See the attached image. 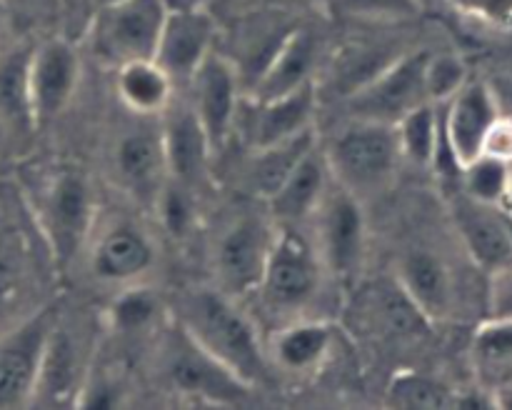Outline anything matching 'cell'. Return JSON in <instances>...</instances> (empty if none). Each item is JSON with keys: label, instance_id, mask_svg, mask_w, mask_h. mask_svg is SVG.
<instances>
[{"label": "cell", "instance_id": "cell-28", "mask_svg": "<svg viewBox=\"0 0 512 410\" xmlns=\"http://www.w3.org/2000/svg\"><path fill=\"white\" fill-rule=\"evenodd\" d=\"M400 155L418 168L435 165L443 145V128H440V110L435 103H423L405 113L395 123Z\"/></svg>", "mask_w": 512, "mask_h": 410}, {"label": "cell", "instance_id": "cell-32", "mask_svg": "<svg viewBox=\"0 0 512 410\" xmlns=\"http://www.w3.org/2000/svg\"><path fill=\"white\" fill-rule=\"evenodd\" d=\"M160 303L150 290L145 288H128L115 298L113 310H110V320L113 328L120 333H143L150 325L158 323Z\"/></svg>", "mask_w": 512, "mask_h": 410}, {"label": "cell", "instance_id": "cell-4", "mask_svg": "<svg viewBox=\"0 0 512 410\" xmlns=\"http://www.w3.org/2000/svg\"><path fill=\"white\" fill-rule=\"evenodd\" d=\"M158 370L173 393L198 403L238 405L245 403L255 390L208 350L200 348L178 320L160 338Z\"/></svg>", "mask_w": 512, "mask_h": 410}, {"label": "cell", "instance_id": "cell-35", "mask_svg": "<svg viewBox=\"0 0 512 410\" xmlns=\"http://www.w3.org/2000/svg\"><path fill=\"white\" fill-rule=\"evenodd\" d=\"M23 300V265L8 250H0V333L18 323L15 310Z\"/></svg>", "mask_w": 512, "mask_h": 410}, {"label": "cell", "instance_id": "cell-1", "mask_svg": "<svg viewBox=\"0 0 512 410\" xmlns=\"http://www.w3.org/2000/svg\"><path fill=\"white\" fill-rule=\"evenodd\" d=\"M185 333L238 378L258 388L270 378V358L260 345L255 325L225 290H190L178 305Z\"/></svg>", "mask_w": 512, "mask_h": 410}, {"label": "cell", "instance_id": "cell-34", "mask_svg": "<svg viewBox=\"0 0 512 410\" xmlns=\"http://www.w3.org/2000/svg\"><path fill=\"white\" fill-rule=\"evenodd\" d=\"M468 80V68L463 60L453 53H430L425 63V90L428 100L443 105L458 93Z\"/></svg>", "mask_w": 512, "mask_h": 410}, {"label": "cell", "instance_id": "cell-21", "mask_svg": "<svg viewBox=\"0 0 512 410\" xmlns=\"http://www.w3.org/2000/svg\"><path fill=\"white\" fill-rule=\"evenodd\" d=\"M160 135L168 160V178L195 188L208 168L213 145L190 103H175L173 98V103L160 113Z\"/></svg>", "mask_w": 512, "mask_h": 410}, {"label": "cell", "instance_id": "cell-2", "mask_svg": "<svg viewBox=\"0 0 512 410\" xmlns=\"http://www.w3.org/2000/svg\"><path fill=\"white\" fill-rule=\"evenodd\" d=\"M323 155L330 178L360 200L385 193L403 163L395 125L360 118L350 120Z\"/></svg>", "mask_w": 512, "mask_h": 410}, {"label": "cell", "instance_id": "cell-5", "mask_svg": "<svg viewBox=\"0 0 512 410\" xmlns=\"http://www.w3.org/2000/svg\"><path fill=\"white\" fill-rule=\"evenodd\" d=\"M168 8V0H115L103 5L90 15V53L113 68L153 58Z\"/></svg>", "mask_w": 512, "mask_h": 410}, {"label": "cell", "instance_id": "cell-9", "mask_svg": "<svg viewBox=\"0 0 512 410\" xmlns=\"http://www.w3.org/2000/svg\"><path fill=\"white\" fill-rule=\"evenodd\" d=\"M95 345L88 343L83 330H75L73 323L58 313L45 343L40 360L38 383H35L33 403L30 405H78L83 390L93 373Z\"/></svg>", "mask_w": 512, "mask_h": 410}, {"label": "cell", "instance_id": "cell-11", "mask_svg": "<svg viewBox=\"0 0 512 410\" xmlns=\"http://www.w3.org/2000/svg\"><path fill=\"white\" fill-rule=\"evenodd\" d=\"M113 173L120 188L135 203L155 208L160 190L168 183L160 115L158 118L135 115V125L120 130L113 145Z\"/></svg>", "mask_w": 512, "mask_h": 410}, {"label": "cell", "instance_id": "cell-24", "mask_svg": "<svg viewBox=\"0 0 512 410\" xmlns=\"http://www.w3.org/2000/svg\"><path fill=\"white\" fill-rule=\"evenodd\" d=\"M473 370L478 388L495 405H512V320L485 318L473 335Z\"/></svg>", "mask_w": 512, "mask_h": 410}, {"label": "cell", "instance_id": "cell-39", "mask_svg": "<svg viewBox=\"0 0 512 410\" xmlns=\"http://www.w3.org/2000/svg\"><path fill=\"white\" fill-rule=\"evenodd\" d=\"M480 155H490V158L505 160V163L512 165V118H508V115L495 118L488 135H485L483 153Z\"/></svg>", "mask_w": 512, "mask_h": 410}, {"label": "cell", "instance_id": "cell-40", "mask_svg": "<svg viewBox=\"0 0 512 410\" xmlns=\"http://www.w3.org/2000/svg\"><path fill=\"white\" fill-rule=\"evenodd\" d=\"M5 3L10 5L15 18L25 20L30 25H40L53 18V15H58L63 0H5Z\"/></svg>", "mask_w": 512, "mask_h": 410}, {"label": "cell", "instance_id": "cell-30", "mask_svg": "<svg viewBox=\"0 0 512 410\" xmlns=\"http://www.w3.org/2000/svg\"><path fill=\"white\" fill-rule=\"evenodd\" d=\"M460 398L463 390L450 388L440 378L405 370L390 380L385 403L393 408H460Z\"/></svg>", "mask_w": 512, "mask_h": 410}, {"label": "cell", "instance_id": "cell-23", "mask_svg": "<svg viewBox=\"0 0 512 410\" xmlns=\"http://www.w3.org/2000/svg\"><path fill=\"white\" fill-rule=\"evenodd\" d=\"M328 185V163H325L323 150H318V145H315V148L308 150L305 158L295 165L293 173L283 180V185L268 198L270 213H273L275 223L295 228V225H300L303 220L313 218L315 208H318L320 200H323Z\"/></svg>", "mask_w": 512, "mask_h": 410}, {"label": "cell", "instance_id": "cell-12", "mask_svg": "<svg viewBox=\"0 0 512 410\" xmlns=\"http://www.w3.org/2000/svg\"><path fill=\"white\" fill-rule=\"evenodd\" d=\"M275 233V225L253 213L238 215L225 228L215 245V270L225 293L245 295L258 288Z\"/></svg>", "mask_w": 512, "mask_h": 410}, {"label": "cell", "instance_id": "cell-31", "mask_svg": "<svg viewBox=\"0 0 512 410\" xmlns=\"http://www.w3.org/2000/svg\"><path fill=\"white\" fill-rule=\"evenodd\" d=\"M512 165L505 160L478 155L468 165L460 168V190L478 203L503 208L508 193Z\"/></svg>", "mask_w": 512, "mask_h": 410}, {"label": "cell", "instance_id": "cell-25", "mask_svg": "<svg viewBox=\"0 0 512 410\" xmlns=\"http://www.w3.org/2000/svg\"><path fill=\"white\" fill-rule=\"evenodd\" d=\"M333 325L323 320L295 318L275 333L270 358L290 375H308L318 370L333 348Z\"/></svg>", "mask_w": 512, "mask_h": 410}, {"label": "cell", "instance_id": "cell-22", "mask_svg": "<svg viewBox=\"0 0 512 410\" xmlns=\"http://www.w3.org/2000/svg\"><path fill=\"white\" fill-rule=\"evenodd\" d=\"M315 60H318V45L313 35L308 30H290L278 40L263 68L255 73L250 83V98H278L315 83Z\"/></svg>", "mask_w": 512, "mask_h": 410}, {"label": "cell", "instance_id": "cell-38", "mask_svg": "<svg viewBox=\"0 0 512 410\" xmlns=\"http://www.w3.org/2000/svg\"><path fill=\"white\" fill-rule=\"evenodd\" d=\"M488 318L512 320V263L490 273Z\"/></svg>", "mask_w": 512, "mask_h": 410}, {"label": "cell", "instance_id": "cell-14", "mask_svg": "<svg viewBox=\"0 0 512 410\" xmlns=\"http://www.w3.org/2000/svg\"><path fill=\"white\" fill-rule=\"evenodd\" d=\"M30 105L38 128L53 123L70 105L80 83V55L65 38H48L33 45L28 65Z\"/></svg>", "mask_w": 512, "mask_h": 410}, {"label": "cell", "instance_id": "cell-37", "mask_svg": "<svg viewBox=\"0 0 512 410\" xmlns=\"http://www.w3.org/2000/svg\"><path fill=\"white\" fill-rule=\"evenodd\" d=\"M458 13L480 23L495 25V28H510L512 25V0H448Z\"/></svg>", "mask_w": 512, "mask_h": 410}, {"label": "cell", "instance_id": "cell-15", "mask_svg": "<svg viewBox=\"0 0 512 410\" xmlns=\"http://www.w3.org/2000/svg\"><path fill=\"white\" fill-rule=\"evenodd\" d=\"M318 93L315 83L303 85L293 93L278 95V98H248L240 103L235 128L243 130L250 148H270L275 143L295 138V135L310 130L315 118Z\"/></svg>", "mask_w": 512, "mask_h": 410}, {"label": "cell", "instance_id": "cell-17", "mask_svg": "<svg viewBox=\"0 0 512 410\" xmlns=\"http://www.w3.org/2000/svg\"><path fill=\"white\" fill-rule=\"evenodd\" d=\"M215 20L208 8H168L153 60L175 85L193 78L198 65L213 53Z\"/></svg>", "mask_w": 512, "mask_h": 410}, {"label": "cell", "instance_id": "cell-36", "mask_svg": "<svg viewBox=\"0 0 512 410\" xmlns=\"http://www.w3.org/2000/svg\"><path fill=\"white\" fill-rule=\"evenodd\" d=\"M340 13L370 20H403L418 13V0H335Z\"/></svg>", "mask_w": 512, "mask_h": 410}, {"label": "cell", "instance_id": "cell-27", "mask_svg": "<svg viewBox=\"0 0 512 410\" xmlns=\"http://www.w3.org/2000/svg\"><path fill=\"white\" fill-rule=\"evenodd\" d=\"M30 50L33 45H15L0 55V123L20 138L38 130L30 105Z\"/></svg>", "mask_w": 512, "mask_h": 410}, {"label": "cell", "instance_id": "cell-41", "mask_svg": "<svg viewBox=\"0 0 512 410\" xmlns=\"http://www.w3.org/2000/svg\"><path fill=\"white\" fill-rule=\"evenodd\" d=\"M213 0H168L170 8H210Z\"/></svg>", "mask_w": 512, "mask_h": 410}, {"label": "cell", "instance_id": "cell-42", "mask_svg": "<svg viewBox=\"0 0 512 410\" xmlns=\"http://www.w3.org/2000/svg\"><path fill=\"white\" fill-rule=\"evenodd\" d=\"M505 210H508L510 220H512V170H510V183H508V193H505Z\"/></svg>", "mask_w": 512, "mask_h": 410}, {"label": "cell", "instance_id": "cell-19", "mask_svg": "<svg viewBox=\"0 0 512 410\" xmlns=\"http://www.w3.org/2000/svg\"><path fill=\"white\" fill-rule=\"evenodd\" d=\"M450 210L455 233L480 270L490 275L512 263V225L500 208L478 203L460 190Z\"/></svg>", "mask_w": 512, "mask_h": 410}, {"label": "cell", "instance_id": "cell-6", "mask_svg": "<svg viewBox=\"0 0 512 410\" xmlns=\"http://www.w3.org/2000/svg\"><path fill=\"white\" fill-rule=\"evenodd\" d=\"M323 273L325 268L315 245L290 225H278L255 293H260L270 313L295 320V313L308 308L318 295Z\"/></svg>", "mask_w": 512, "mask_h": 410}, {"label": "cell", "instance_id": "cell-7", "mask_svg": "<svg viewBox=\"0 0 512 410\" xmlns=\"http://www.w3.org/2000/svg\"><path fill=\"white\" fill-rule=\"evenodd\" d=\"M315 250L325 273L353 280L365 258L363 200L330 178L323 200L315 208Z\"/></svg>", "mask_w": 512, "mask_h": 410}, {"label": "cell", "instance_id": "cell-13", "mask_svg": "<svg viewBox=\"0 0 512 410\" xmlns=\"http://www.w3.org/2000/svg\"><path fill=\"white\" fill-rule=\"evenodd\" d=\"M188 85L190 108H193L200 125H203L215 153V150H220L228 143L230 133L235 128V118H238V108L243 103V95H240V90H243L240 70L233 60L213 50L198 65Z\"/></svg>", "mask_w": 512, "mask_h": 410}, {"label": "cell", "instance_id": "cell-26", "mask_svg": "<svg viewBox=\"0 0 512 410\" xmlns=\"http://www.w3.org/2000/svg\"><path fill=\"white\" fill-rule=\"evenodd\" d=\"M115 70H118L115 88H118L120 103L133 115L158 118L173 103L175 83L153 58L133 60Z\"/></svg>", "mask_w": 512, "mask_h": 410}, {"label": "cell", "instance_id": "cell-8", "mask_svg": "<svg viewBox=\"0 0 512 410\" xmlns=\"http://www.w3.org/2000/svg\"><path fill=\"white\" fill-rule=\"evenodd\" d=\"M428 55L425 50H418V53L398 55L388 65H383L378 73L370 75L348 95L350 115L395 125L405 113L430 103L428 90H425Z\"/></svg>", "mask_w": 512, "mask_h": 410}, {"label": "cell", "instance_id": "cell-10", "mask_svg": "<svg viewBox=\"0 0 512 410\" xmlns=\"http://www.w3.org/2000/svg\"><path fill=\"white\" fill-rule=\"evenodd\" d=\"M58 310L40 308L0 333V410L33 403L40 360Z\"/></svg>", "mask_w": 512, "mask_h": 410}, {"label": "cell", "instance_id": "cell-16", "mask_svg": "<svg viewBox=\"0 0 512 410\" xmlns=\"http://www.w3.org/2000/svg\"><path fill=\"white\" fill-rule=\"evenodd\" d=\"M443 105L445 113H440V128L445 150L450 160L463 168L483 153L485 135L500 115L498 100L483 80L468 78L463 88Z\"/></svg>", "mask_w": 512, "mask_h": 410}, {"label": "cell", "instance_id": "cell-18", "mask_svg": "<svg viewBox=\"0 0 512 410\" xmlns=\"http://www.w3.org/2000/svg\"><path fill=\"white\" fill-rule=\"evenodd\" d=\"M395 283L413 300L415 308L430 320L443 323L455 308V280L448 260L433 248L415 245L398 258Z\"/></svg>", "mask_w": 512, "mask_h": 410}, {"label": "cell", "instance_id": "cell-20", "mask_svg": "<svg viewBox=\"0 0 512 410\" xmlns=\"http://www.w3.org/2000/svg\"><path fill=\"white\" fill-rule=\"evenodd\" d=\"M155 260V248L148 233L140 230L130 220H115L105 225L93 243V265L95 278L115 285L138 283L150 270Z\"/></svg>", "mask_w": 512, "mask_h": 410}, {"label": "cell", "instance_id": "cell-29", "mask_svg": "<svg viewBox=\"0 0 512 410\" xmlns=\"http://www.w3.org/2000/svg\"><path fill=\"white\" fill-rule=\"evenodd\" d=\"M315 148V135L313 128L305 133L295 135V138L275 143L270 148L255 150V163H253V185L265 200L283 185V180L293 173L295 165L305 158L308 150Z\"/></svg>", "mask_w": 512, "mask_h": 410}, {"label": "cell", "instance_id": "cell-3", "mask_svg": "<svg viewBox=\"0 0 512 410\" xmlns=\"http://www.w3.org/2000/svg\"><path fill=\"white\" fill-rule=\"evenodd\" d=\"M35 220L60 268L78 258L95 230V198L78 168H55L35 185Z\"/></svg>", "mask_w": 512, "mask_h": 410}, {"label": "cell", "instance_id": "cell-43", "mask_svg": "<svg viewBox=\"0 0 512 410\" xmlns=\"http://www.w3.org/2000/svg\"><path fill=\"white\" fill-rule=\"evenodd\" d=\"M88 3L93 5V13H95L98 8H103V5H108V3H115V0H88Z\"/></svg>", "mask_w": 512, "mask_h": 410}, {"label": "cell", "instance_id": "cell-33", "mask_svg": "<svg viewBox=\"0 0 512 410\" xmlns=\"http://www.w3.org/2000/svg\"><path fill=\"white\" fill-rule=\"evenodd\" d=\"M190 190L193 188L168 178V183L160 190L158 200H155L153 210L158 213L165 230L170 235H175V238H185L195 223V198Z\"/></svg>", "mask_w": 512, "mask_h": 410}]
</instances>
